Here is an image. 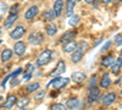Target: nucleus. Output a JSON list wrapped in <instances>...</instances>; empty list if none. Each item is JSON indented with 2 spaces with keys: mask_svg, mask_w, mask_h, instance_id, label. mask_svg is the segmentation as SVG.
<instances>
[{
  "mask_svg": "<svg viewBox=\"0 0 122 110\" xmlns=\"http://www.w3.org/2000/svg\"><path fill=\"white\" fill-rule=\"evenodd\" d=\"M12 53H14V50H11V49H5V50H3V53H1V60H3L4 63L9 61V60L12 58Z\"/></svg>",
  "mask_w": 122,
  "mask_h": 110,
  "instance_id": "nucleus-24",
  "label": "nucleus"
},
{
  "mask_svg": "<svg viewBox=\"0 0 122 110\" xmlns=\"http://www.w3.org/2000/svg\"><path fill=\"white\" fill-rule=\"evenodd\" d=\"M56 32H57V27L54 23H49L48 27H46V34L49 37H53V36L56 34Z\"/></svg>",
  "mask_w": 122,
  "mask_h": 110,
  "instance_id": "nucleus-25",
  "label": "nucleus"
},
{
  "mask_svg": "<svg viewBox=\"0 0 122 110\" xmlns=\"http://www.w3.org/2000/svg\"><path fill=\"white\" fill-rule=\"evenodd\" d=\"M17 18H18V15H17V14H10L9 17L6 18L5 23H4L5 28H10V27L15 23V21H17Z\"/></svg>",
  "mask_w": 122,
  "mask_h": 110,
  "instance_id": "nucleus-16",
  "label": "nucleus"
},
{
  "mask_svg": "<svg viewBox=\"0 0 122 110\" xmlns=\"http://www.w3.org/2000/svg\"><path fill=\"white\" fill-rule=\"evenodd\" d=\"M115 44H116L117 47L122 45V34H117V36L115 37Z\"/></svg>",
  "mask_w": 122,
  "mask_h": 110,
  "instance_id": "nucleus-29",
  "label": "nucleus"
},
{
  "mask_svg": "<svg viewBox=\"0 0 122 110\" xmlns=\"http://www.w3.org/2000/svg\"><path fill=\"white\" fill-rule=\"evenodd\" d=\"M79 21H81V17L78 16V15H71V16H68V26H71V27H76L78 23H79Z\"/></svg>",
  "mask_w": 122,
  "mask_h": 110,
  "instance_id": "nucleus-20",
  "label": "nucleus"
},
{
  "mask_svg": "<svg viewBox=\"0 0 122 110\" xmlns=\"http://www.w3.org/2000/svg\"><path fill=\"white\" fill-rule=\"evenodd\" d=\"M75 1H77V3H79V1H82V0H75Z\"/></svg>",
  "mask_w": 122,
  "mask_h": 110,
  "instance_id": "nucleus-38",
  "label": "nucleus"
},
{
  "mask_svg": "<svg viewBox=\"0 0 122 110\" xmlns=\"http://www.w3.org/2000/svg\"><path fill=\"white\" fill-rule=\"evenodd\" d=\"M44 95H45V91H40L39 93H37V94L34 95V99H37V100H40V99L44 98Z\"/></svg>",
  "mask_w": 122,
  "mask_h": 110,
  "instance_id": "nucleus-30",
  "label": "nucleus"
},
{
  "mask_svg": "<svg viewBox=\"0 0 122 110\" xmlns=\"http://www.w3.org/2000/svg\"><path fill=\"white\" fill-rule=\"evenodd\" d=\"M26 33V29L23 26H17L14 31L11 32V34H10V37H11L12 39H20L21 37H23Z\"/></svg>",
  "mask_w": 122,
  "mask_h": 110,
  "instance_id": "nucleus-7",
  "label": "nucleus"
},
{
  "mask_svg": "<svg viewBox=\"0 0 122 110\" xmlns=\"http://www.w3.org/2000/svg\"><path fill=\"white\" fill-rule=\"evenodd\" d=\"M77 47H78L77 42L70 41V42H67V43L64 44V52H65V53H73L76 49H77Z\"/></svg>",
  "mask_w": 122,
  "mask_h": 110,
  "instance_id": "nucleus-12",
  "label": "nucleus"
},
{
  "mask_svg": "<svg viewBox=\"0 0 122 110\" xmlns=\"http://www.w3.org/2000/svg\"><path fill=\"white\" fill-rule=\"evenodd\" d=\"M51 109H53V110H65V109H66V105H64V104H59V103H55V104H53V105H51Z\"/></svg>",
  "mask_w": 122,
  "mask_h": 110,
  "instance_id": "nucleus-28",
  "label": "nucleus"
},
{
  "mask_svg": "<svg viewBox=\"0 0 122 110\" xmlns=\"http://www.w3.org/2000/svg\"><path fill=\"white\" fill-rule=\"evenodd\" d=\"M95 83H97V76H93L90 78V82H89V88H93L95 87Z\"/></svg>",
  "mask_w": 122,
  "mask_h": 110,
  "instance_id": "nucleus-32",
  "label": "nucleus"
},
{
  "mask_svg": "<svg viewBox=\"0 0 122 110\" xmlns=\"http://www.w3.org/2000/svg\"><path fill=\"white\" fill-rule=\"evenodd\" d=\"M101 1H103L104 4H110L111 1H112V0H101Z\"/></svg>",
  "mask_w": 122,
  "mask_h": 110,
  "instance_id": "nucleus-36",
  "label": "nucleus"
},
{
  "mask_svg": "<svg viewBox=\"0 0 122 110\" xmlns=\"http://www.w3.org/2000/svg\"><path fill=\"white\" fill-rule=\"evenodd\" d=\"M55 17H56V15H55V11H54V10H46V11L43 12V18H44V21H53Z\"/></svg>",
  "mask_w": 122,
  "mask_h": 110,
  "instance_id": "nucleus-21",
  "label": "nucleus"
},
{
  "mask_svg": "<svg viewBox=\"0 0 122 110\" xmlns=\"http://www.w3.org/2000/svg\"><path fill=\"white\" fill-rule=\"evenodd\" d=\"M94 1H95V0H86V3H87V4H93Z\"/></svg>",
  "mask_w": 122,
  "mask_h": 110,
  "instance_id": "nucleus-37",
  "label": "nucleus"
},
{
  "mask_svg": "<svg viewBox=\"0 0 122 110\" xmlns=\"http://www.w3.org/2000/svg\"><path fill=\"white\" fill-rule=\"evenodd\" d=\"M20 9V5L18 4H15L10 7V14H17V10Z\"/></svg>",
  "mask_w": 122,
  "mask_h": 110,
  "instance_id": "nucleus-31",
  "label": "nucleus"
},
{
  "mask_svg": "<svg viewBox=\"0 0 122 110\" xmlns=\"http://www.w3.org/2000/svg\"><path fill=\"white\" fill-rule=\"evenodd\" d=\"M121 3H122V0H121Z\"/></svg>",
  "mask_w": 122,
  "mask_h": 110,
  "instance_id": "nucleus-46",
  "label": "nucleus"
},
{
  "mask_svg": "<svg viewBox=\"0 0 122 110\" xmlns=\"http://www.w3.org/2000/svg\"><path fill=\"white\" fill-rule=\"evenodd\" d=\"M73 9H75V0H67L66 1V15L67 16L72 15Z\"/></svg>",
  "mask_w": 122,
  "mask_h": 110,
  "instance_id": "nucleus-23",
  "label": "nucleus"
},
{
  "mask_svg": "<svg viewBox=\"0 0 122 110\" xmlns=\"http://www.w3.org/2000/svg\"><path fill=\"white\" fill-rule=\"evenodd\" d=\"M14 53L16 55H18V56H22L26 53V44L23 42H21V41L15 43V45H14Z\"/></svg>",
  "mask_w": 122,
  "mask_h": 110,
  "instance_id": "nucleus-8",
  "label": "nucleus"
},
{
  "mask_svg": "<svg viewBox=\"0 0 122 110\" xmlns=\"http://www.w3.org/2000/svg\"><path fill=\"white\" fill-rule=\"evenodd\" d=\"M120 109H122V103H121V105H120Z\"/></svg>",
  "mask_w": 122,
  "mask_h": 110,
  "instance_id": "nucleus-39",
  "label": "nucleus"
},
{
  "mask_svg": "<svg viewBox=\"0 0 122 110\" xmlns=\"http://www.w3.org/2000/svg\"><path fill=\"white\" fill-rule=\"evenodd\" d=\"M28 104H29V99H28V98H22V99H20L18 102H16V105H17V108H20V109L26 108Z\"/></svg>",
  "mask_w": 122,
  "mask_h": 110,
  "instance_id": "nucleus-27",
  "label": "nucleus"
},
{
  "mask_svg": "<svg viewBox=\"0 0 122 110\" xmlns=\"http://www.w3.org/2000/svg\"><path fill=\"white\" fill-rule=\"evenodd\" d=\"M120 93H121V94H122V89H121V92H120Z\"/></svg>",
  "mask_w": 122,
  "mask_h": 110,
  "instance_id": "nucleus-42",
  "label": "nucleus"
},
{
  "mask_svg": "<svg viewBox=\"0 0 122 110\" xmlns=\"http://www.w3.org/2000/svg\"><path fill=\"white\" fill-rule=\"evenodd\" d=\"M121 56H122V50H121Z\"/></svg>",
  "mask_w": 122,
  "mask_h": 110,
  "instance_id": "nucleus-44",
  "label": "nucleus"
},
{
  "mask_svg": "<svg viewBox=\"0 0 122 110\" xmlns=\"http://www.w3.org/2000/svg\"><path fill=\"white\" fill-rule=\"evenodd\" d=\"M0 21H1V16H0Z\"/></svg>",
  "mask_w": 122,
  "mask_h": 110,
  "instance_id": "nucleus-43",
  "label": "nucleus"
},
{
  "mask_svg": "<svg viewBox=\"0 0 122 110\" xmlns=\"http://www.w3.org/2000/svg\"><path fill=\"white\" fill-rule=\"evenodd\" d=\"M121 67H122V58H117L115 60V63L112 64V66H111V71H112V73L117 75L120 72Z\"/></svg>",
  "mask_w": 122,
  "mask_h": 110,
  "instance_id": "nucleus-17",
  "label": "nucleus"
},
{
  "mask_svg": "<svg viewBox=\"0 0 122 110\" xmlns=\"http://www.w3.org/2000/svg\"><path fill=\"white\" fill-rule=\"evenodd\" d=\"M81 105H82V103H81V100L78 98H72V99H68L67 103H66V106L68 109H72V110H76V109H79Z\"/></svg>",
  "mask_w": 122,
  "mask_h": 110,
  "instance_id": "nucleus-10",
  "label": "nucleus"
},
{
  "mask_svg": "<svg viewBox=\"0 0 122 110\" xmlns=\"http://www.w3.org/2000/svg\"><path fill=\"white\" fill-rule=\"evenodd\" d=\"M30 77H32V72H27V73L23 76V79H22V81H28Z\"/></svg>",
  "mask_w": 122,
  "mask_h": 110,
  "instance_id": "nucleus-34",
  "label": "nucleus"
},
{
  "mask_svg": "<svg viewBox=\"0 0 122 110\" xmlns=\"http://www.w3.org/2000/svg\"><path fill=\"white\" fill-rule=\"evenodd\" d=\"M0 34H1V28H0Z\"/></svg>",
  "mask_w": 122,
  "mask_h": 110,
  "instance_id": "nucleus-40",
  "label": "nucleus"
},
{
  "mask_svg": "<svg viewBox=\"0 0 122 110\" xmlns=\"http://www.w3.org/2000/svg\"><path fill=\"white\" fill-rule=\"evenodd\" d=\"M38 11H39L38 6H30L25 14V18L27 20V21H30V20H33L38 15Z\"/></svg>",
  "mask_w": 122,
  "mask_h": 110,
  "instance_id": "nucleus-9",
  "label": "nucleus"
},
{
  "mask_svg": "<svg viewBox=\"0 0 122 110\" xmlns=\"http://www.w3.org/2000/svg\"><path fill=\"white\" fill-rule=\"evenodd\" d=\"M43 41H44V37H43V34L40 32H33V33H30L29 37H28V42L30 44H33V45L40 44Z\"/></svg>",
  "mask_w": 122,
  "mask_h": 110,
  "instance_id": "nucleus-3",
  "label": "nucleus"
},
{
  "mask_svg": "<svg viewBox=\"0 0 122 110\" xmlns=\"http://www.w3.org/2000/svg\"><path fill=\"white\" fill-rule=\"evenodd\" d=\"M64 1L62 0H56L55 4H54V11H55V15L56 17L61 16V14H62V10H64Z\"/></svg>",
  "mask_w": 122,
  "mask_h": 110,
  "instance_id": "nucleus-13",
  "label": "nucleus"
},
{
  "mask_svg": "<svg viewBox=\"0 0 122 110\" xmlns=\"http://www.w3.org/2000/svg\"><path fill=\"white\" fill-rule=\"evenodd\" d=\"M1 99H3V98H1V97H0V102H1Z\"/></svg>",
  "mask_w": 122,
  "mask_h": 110,
  "instance_id": "nucleus-41",
  "label": "nucleus"
},
{
  "mask_svg": "<svg viewBox=\"0 0 122 110\" xmlns=\"http://www.w3.org/2000/svg\"><path fill=\"white\" fill-rule=\"evenodd\" d=\"M14 105H16V97L15 95H9L6 102L3 104V108L4 109H11Z\"/></svg>",
  "mask_w": 122,
  "mask_h": 110,
  "instance_id": "nucleus-19",
  "label": "nucleus"
},
{
  "mask_svg": "<svg viewBox=\"0 0 122 110\" xmlns=\"http://www.w3.org/2000/svg\"><path fill=\"white\" fill-rule=\"evenodd\" d=\"M100 95V89L98 87H93V88H90V91H89V94H88V102L89 103H94L98 100V98Z\"/></svg>",
  "mask_w": 122,
  "mask_h": 110,
  "instance_id": "nucleus-5",
  "label": "nucleus"
},
{
  "mask_svg": "<svg viewBox=\"0 0 122 110\" xmlns=\"http://www.w3.org/2000/svg\"><path fill=\"white\" fill-rule=\"evenodd\" d=\"M0 44H1V41H0Z\"/></svg>",
  "mask_w": 122,
  "mask_h": 110,
  "instance_id": "nucleus-45",
  "label": "nucleus"
},
{
  "mask_svg": "<svg viewBox=\"0 0 122 110\" xmlns=\"http://www.w3.org/2000/svg\"><path fill=\"white\" fill-rule=\"evenodd\" d=\"M21 72H22V68H17V70H16L15 72H12L11 75L9 76V79H10V78H14V77H16L17 75H20V73H21Z\"/></svg>",
  "mask_w": 122,
  "mask_h": 110,
  "instance_id": "nucleus-33",
  "label": "nucleus"
},
{
  "mask_svg": "<svg viewBox=\"0 0 122 110\" xmlns=\"http://www.w3.org/2000/svg\"><path fill=\"white\" fill-rule=\"evenodd\" d=\"M115 58L112 55H107V56H104L103 60H101V66L104 67H111L112 66V64L115 63Z\"/></svg>",
  "mask_w": 122,
  "mask_h": 110,
  "instance_id": "nucleus-14",
  "label": "nucleus"
},
{
  "mask_svg": "<svg viewBox=\"0 0 122 110\" xmlns=\"http://www.w3.org/2000/svg\"><path fill=\"white\" fill-rule=\"evenodd\" d=\"M109 47H110V42H107V44H105V45H104V48L101 49V52H105V50H106V49H107Z\"/></svg>",
  "mask_w": 122,
  "mask_h": 110,
  "instance_id": "nucleus-35",
  "label": "nucleus"
},
{
  "mask_svg": "<svg viewBox=\"0 0 122 110\" xmlns=\"http://www.w3.org/2000/svg\"><path fill=\"white\" fill-rule=\"evenodd\" d=\"M71 79H73V81L77 82V83H82V82H84V79H86V75L83 72H81V71L73 72L72 76H71Z\"/></svg>",
  "mask_w": 122,
  "mask_h": 110,
  "instance_id": "nucleus-18",
  "label": "nucleus"
},
{
  "mask_svg": "<svg viewBox=\"0 0 122 110\" xmlns=\"http://www.w3.org/2000/svg\"><path fill=\"white\" fill-rule=\"evenodd\" d=\"M76 34H77V32H75V31L66 32L62 37L60 38V43H61V44H65V43H67V42H70V41H72V38H73Z\"/></svg>",
  "mask_w": 122,
  "mask_h": 110,
  "instance_id": "nucleus-15",
  "label": "nucleus"
},
{
  "mask_svg": "<svg viewBox=\"0 0 122 110\" xmlns=\"http://www.w3.org/2000/svg\"><path fill=\"white\" fill-rule=\"evenodd\" d=\"M51 50L50 49H46V50H44L42 54H40L37 59V65L38 66H44L46 65L49 61H50V59H51Z\"/></svg>",
  "mask_w": 122,
  "mask_h": 110,
  "instance_id": "nucleus-2",
  "label": "nucleus"
},
{
  "mask_svg": "<svg viewBox=\"0 0 122 110\" xmlns=\"http://www.w3.org/2000/svg\"><path fill=\"white\" fill-rule=\"evenodd\" d=\"M83 54H84V49L81 48V47H78V49H76V50L72 53V56H71L72 63H75V64L79 63L81 60H82V58H83Z\"/></svg>",
  "mask_w": 122,
  "mask_h": 110,
  "instance_id": "nucleus-6",
  "label": "nucleus"
},
{
  "mask_svg": "<svg viewBox=\"0 0 122 110\" xmlns=\"http://www.w3.org/2000/svg\"><path fill=\"white\" fill-rule=\"evenodd\" d=\"M115 99H116V94L115 93H109V94L104 95L101 100H103V105L104 106H110L115 102Z\"/></svg>",
  "mask_w": 122,
  "mask_h": 110,
  "instance_id": "nucleus-11",
  "label": "nucleus"
},
{
  "mask_svg": "<svg viewBox=\"0 0 122 110\" xmlns=\"http://www.w3.org/2000/svg\"><path fill=\"white\" fill-rule=\"evenodd\" d=\"M39 88H40V84H39L38 82H33V83H30V84H28V86L26 87V92H28V93H33V92L38 91Z\"/></svg>",
  "mask_w": 122,
  "mask_h": 110,
  "instance_id": "nucleus-26",
  "label": "nucleus"
},
{
  "mask_svg": "<svg viewBox=\"0 0 122 110\" xmlns=\"http://www.w3.org/2000/svg\"><path fill=\"white\" fill-rule=\"evenodd\" d=\"M65 70H66V65H65V61H62V60H60V61L57 63L56 67L54 68V71L50 72V76L51 77H56V76H60V75H62L65 72Z\"/></svg>",
  "mask_w": 122,
  "mask_h": 110,
  "instance_id": "nucleus-4",
  "label": "nucleus"
},
{
  "mask_svg": "<svg viewBox=\"0 0 122 110\" xmlns=\"http://www.w3.org/2000/svg\"><path fill=\"white\" fill-rule=\"evenodd\" d=\"M110 84H111V79H110L109 73H104L103 78L100 79V87L101 88H107Z\"/></svg>",
  "mask_w": 122,
  "mask_h": 110,
  "instance_id": "nucleus-22",
  "label": "nucleus"
},
{
  "mask_svg": "<svg viewBox=\"0 0 122 110\" xmlns=\"http://www.w3.org/2000/svg\"><path fill=\"white\" fill-rule=\"evenodd\" d=\"M68 81L70 79L68 78H66V77H60V76H56V77H54L51 81H50L48 84H46V87L49 88L50 86H53L55 89H61V88H64V87H66L67 86V83H68Z\"/></svg>",
  "mask_w": 122,
  "mask_h": 110,
  "instance_id": "nucleus-1",
  "label": "nucleus"
}]
</instances>
